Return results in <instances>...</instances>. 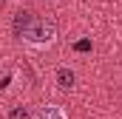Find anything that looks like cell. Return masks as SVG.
Here are the masks:
<instances>
[{
    "instance_id": "3",
    "label": "cell",
    "mask_w": 122,
    "mask_h": 119,
    "mask_svg": "<svg viewBox=\"0 0 122 119\" xmlns=\"http://www.w3.org/2000/svg\"><path fill=\"white\" fill-rule=\"evenodd\" d=\"M57 79H60L62 88H71V85H74V74H71V71H65V68L57 71Z\"/></svg>"
},
{
    "instance_id": "2",
    "label": "cell",
    "mask_w": 122,
    "mask_h": 119,
    "mask_svg": "<svg viewBox=\"0 0 122 119\" xmlns=\"http://www.w3.org/2000/svg\"><path fill=\"white\" fill-rule=\"evenodd\" d=\"M34 119H68V116H65V111L57 108V105H46V108L37 111V116H34Z\"/></svg>"
},
{
    "instance_id": "4",
    "label": "cell",
    "mask_w": 122,
    "mask_h": 119,
    "mask_svg": "<svg viewBox=\"0 0 122 119\" xmlns=\"http://www.w3.org/2000/svg\"><path fill=\"white\" fill-rule=\"evenodd\" d=\"M11 119H29L26 108H17V111H11Z\"/></svg>"
},
{
    "instance_id": "1",
    "label": "cell",
    "mask_w": 122,
    "mask_h": 119,
    "mask_svg": "<svg viewBox=\"0 0 122 119\" xmlns=\"http://www.w3.org/2000/svg\"><path fill=\"white\" fill-rule=\"evenodd\" d=\"M17 34L29 45H34V48H48L57 40V26H54V20L34 17L31 11H20V17H17Z\"/></svg>"
},
{
    "instance_id": "5",
    "label": "cell",
    "mask_w": 122,
    "mask_h": 119,
    "mask_svg": "<svg viewBox=\"0 0 122 119\" xmlns=\"http://www.w3.org/2000/svg\"><path fill=\"white\" fill-rule=\"evenodd\" d=\"M48 3H60V0H48Z\"/></svg>"
}]
</instances>
